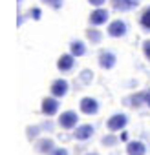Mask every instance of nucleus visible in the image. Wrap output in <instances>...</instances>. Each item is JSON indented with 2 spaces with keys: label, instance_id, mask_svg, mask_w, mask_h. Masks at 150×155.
Returning a JSON list of instances; mask_svg holds the SVG:
<instances>
[{
  "label": "nucleus",
  "instance_id": "f257e3e1",
  "mask_svg": "<svg viewBox=\"0 0 150 155\" xmlns=\"http://www.w3.org/2000/svg\"><path fill=\"white\" fill-rule=\"evenodd\" d=\"M126 122H128L126 115L117 113V115H112V117L108 119L106 126H108V130H110V131H119V130H123V128L126 126Z\"/></svg>",
  "mask_w": 150,
  "mask_h": 155
},
{
  "label": "nucleus",
  "instance_id": "f03ea898",
  "mask_svg": "<svg viewBox=\"0 0 150 155\" xmlns=\"http://www.w3.org/2000/svg\"><path fill=\"white\" fill-rule=\"evenodd\" d=\"M77 120H79V117H77V113H75V111H64L59 117V124L64 130H71L75 124H77Z\"/></svg>",
  "mask_w": 150,
  "mask_h": 155
},
{
  "label": "nucleus",
  "instance_id": "7ed1b4c3",
  "mask_svg": "<svg viewBox=\"0 0 150 155\" xmlns=\"http://www.w3.org/2000/svg\"><path fill=\"white\" fill-rule=\"evenodd\" d=\"M57 111H59V101H57V97H46L42 101V113L48 115V117H51Z\"/></svg>",
  "mask_w": 150,
  "mask_h": 155
},
{
  "label": "nucleus",
  "instance_id": "20e7f679",
  "mask_svg": "<svg viewBox=\"0 0 150 155\" xmlns=\"http://www.w3.org/2000/svg\"><path fill=\"white\" fill-rule=\"evenodd\" d=\"M68 88H70V86H68V82H66L64 79H59V81H55V82L51 84V88H49V90H51V95H53V97L62 99V97L68 93Z\"/></svg>",
  "mask_w": 150,
  "mask_h": 155
},
{
  "label": "nucleus",
  "instance_id": "39448f33",
  "mask_svg": "<svg viewBox=\"0 0 150 155\" xmlns=\"http://www.w3.org/2000/svg\"><path fill=\"white\" fill-rule=\"evenodd\" d=\"M97 110H99V104H97L95 99L84 97V99L81 101V111H83V113H86V115H95Z\"/></svg>",
  "mask_w": 150,
  "mask_h": 155
},
{
  "label": "nucleus",
  "instance_id": "423d86ee",
  "mask_svg": "<svg viewBox=\"0 0 150 155\" xmlns=\"http://www.w3.org/2000/svg\"><path fill=\"white\" fill-rule=\"evenodd\" d=\"M108 35L110 37H124L126 35V24L123 20H114L108 26Z\"/></svg>",
  "mask_w": 150,
  "mask_h": 155
},
{
  "label": "nucleus",
  "instance_id": "0eeeda50",
  "mask_svg": "<svg viewBox=\"0 0 150 155\" xmlns=\"http://www.w3.org/2000/svg\"><path fill=\"white\" fill-rule=\"evenodd\" d=\"M94 131H95V128L92 124H83V126H79L77 130H75L73 137L77 139V140H86V139H90L94 135Z\"/></svg>",
  "mask_w": 150,
  "mask_h": 155
},
{
  "label": "nucleus",
  "instance_id": "6e6552de",
  "mask_svg": "<svg viewBox=\"0 0 150 155\" xmlns=\"http://www.w3.org/2000/svg\"><path fill=\"white\" fill-rule=\"evenodd\" d=\"M112 6L117 11H130L139 6V0H112Z\"/></svg>",
  "mask_w": 150,
  "mask_h": 155
},
{
  "label": "nucleus",
  "instance_id": "1a4fd4ad",
  "mask_svg": "<svg viewBox=\"0 0 150 155\" xmlns=\"http://www.w3.org/2000/svg\"><path fill=\"white\" fill-rule=\"evenodd\" d=\"M99 64H101V68H104V69L114 68V66H115V55L110 53V51H103V53L99 55Z\"/></svg>",
  "mask_w": 150,
  "mask_h": 155
},
{
  "label": "nucleus",
  "instance_id": "9d476101",
  "mask_svg": "<svg viewBox=\"0 0 150 155\" xmlns=\"http://www.w3.org/2000/svg\"><path fill=\"white\" fill-rule=\"evenodd\" d=\"M73 64H75V58H73V55H71V53H66V55H62V57L59 58V62H57V68H59L60 71H70V69L73 68Z\"/></svg>",
  "mask_w": 150,
  "mask_h": 155
},
{
  "label": "nucleus",
  "instance_id": "9b49d317",
  "mask_svg": "<svg viewBox=\"0 0 150 155\" xmlns=\"http://www.w3.org/2000/svg\"><path fill=\"white\" fill-rule=\"evenodd\" d=\"M126 151H128V155H145L146 146L141 140H132L126 144Z\"/></svg>",
  "mask_w": 150,
  "mask_h": 155
},
{
  "label": "nucleus",
  "instance_id": "f8f14e48",
  "mask_svg": "<svg viewBox=\"0 0 150 155\" xmlns=\"http://www.w3.org/2000/svg\"><path fill=\"white\" fill-rule=\"evenodd\" d=\"M108 20V11L106 9H95L92 15H90V22L94 26H101Z\"/></svg>",
  "mask_w": 150,
  "mask_h": 155
},
{
  "label": "nucleus",
  "instance_id": "ddd939ff",
  "mask_svg": "<svg viewBox=\"0 0 150 155\" xmlns=\"http://www.w3.org/2000/svg\"><path fill=\"white\" fill-rule=\"evenodd\" d=\"M70 49H71V55H73V57H83V55L86 53V48H84V44H83L81 40H73V42L70 44Z\"/></svg>",
  "mask_w": 150,
  "mask_h": 155
},
{
  "label": "nucleus",
  "instance_id": "4468645a",
  "mask_svg": "<svg viewBox=\"0 0 150 155\" xmlns=\"http://www.w3.org/2000/svg\"><path fill=\"white\" fill-rule=\"evenodd\" d=\"M37 150L42 151V153H48V151H53V150H55V144H53L51 139H42V140H39Z\"/></svg>",
  "mask_w": 150,
  "mask_h": 155
},
{
  "label": "nucleus",
  "instance_id": "2eb2a0df",
  "mask_svg": "<svg viewBox=\"0 0 150 155\" xmlns=\"http://www.w3.org/2000/svg\"><path fill=\"white\" fill-rule=\"evenodd\" d=\"M86 35H88V38H90L94 44H99V42H101V33H99L97 29H88Z\"/></svg>",
  "mask_w": 150,
  "mask_h": 155
},
{
  "label": "nucleus",
  "instance_id": "dca6fc26",
  "mask_svg": "<svg viewBox=\"0 0 150 155\" xmlns=\"http://www.w3.org/2000/svg\"><path fill=\"white\" fill-rule=\"evenodd\" d=\"M141 26H143L145 29H150V8L145 9V13L141 15Z\"/></svg>",
  "mask_w": 150,
  "mask_h": 155
},
{
  "label": "nucleus",
  "instance_id": "f3484780",
  "mask_svg": "<svg viewBox=\"0 0 150 155\" xmlns=\"http://www.w3.org/2000/svg\"><path fill=\"white\" fill-rule=\"evenodd\" d=\"M145 99H146V93H141V95H135V97H132V99H130V101H132L130 104L137 108V106H141V101H145Z\"/></svg>",
  "mask_w": 150,
  "mask_h": 155
},
{
  "label": "nucleus",
  "instance_id": "a211bd4d",
  "mask_svg": "<svg viewBox=\"0 0 150 155\" xmlns=\"http://www.w3.org/2000/svg\"><path fill=\"white\" fill-rule=\"evenodd\" d=\"M44 4H48V6H51L53 9H60L62 8V0H42Z\"/></svg>",
  "mask_w": 150,
  "mask_h": 155
},
{
  "label": "nucleus",
  "instance_id": "6ab92c4d",
  "mask_svg": "<svg viewBox=\"0 0 150 155\" xmlns=\"http://www.w3.org/2000/svg\"><path fill=\"white\" fill-rule=\"evenodd\" d=\"M115 142H117V139H115V137H112V135H108V137H104V139H103V144H104V146H114Z\"/></svg>",
  "mask_w": 150,
  "mask_h": 155
},
{
  "label": "nucleus",
  "instance_id": "aec40b11",
  "mask_svg": "<svg viewBox=\"0 0 150 155\" xmlns=\"http://www.w3.org/2000/svg\"><path fill=\"white\" fill-rule=\"evenodd\" d=\"M143 51H145V57L150 60V40H146V42L143 44Z\"/></svg>",
  "mask_w": 150,
  "mask_h": 155
},
{
  "label": "nucleus",
  "instance_id": "412c9836",
  "mask_svg": "<svg viewBox=\"0 0 150 155\" xmlns=\"http://www.w3.org/2000/svg\"><path fill=\"white\" fill-rule=\"evenodd\" d=\"M92 77H94V75H92V71H90V69L83 71V81H84V82H90V81H92Z\"/></svg>",
  "mask_w": 150,
  "mask_h": 155
},
{
  "label": "nucleus",
  "instance_id": "4be33fe9",
  "mask_svg": "<svg viewBox=\"0 0 150 155\" xmlns=\"http://www.w3.org/2000/svg\"><path fill=\"white\" fill-rule=\"evenodd\" d=\"M40 15H42V13H40V9H39V8H33V9H31V17H33L35 20H39V18H40Z\"/></svg>",
  "mask_w": 150,
  "mask_h": 155
},
{
  "label": "nucleus",
  "instance_id": "5701e85b",
  "mask_svg": "<svg viewBox=\"0 0 150 155\" xmlns=\"http://www.w3.org/2000/svg\"><path fill=\"white\" fill-rule=\"evenodd\" d=\"M37 133H39V128H37V126H35V128H31V126L28 128V137H29V139H31V137H35Z\"/></svg>",
  "mask_w": 150,
  "mask_h": 155
},
{
  "label": "nucleus",
  "instance_id": "b1692460",
  "mask_svg": "<svg viewBox=\"0 0 150 155\" xmlns=\"http://www.w3.org/2000/svg\"><path fill=\"white\" fill-rule=\"evenodd\" d=\"M53 155H68V151L64 148H57V150H53Z\"/></svg>",
  "mask_w": 150,
  "mask_h": 155
},
{
  "label": "nucleus",
  "instance_id": "393cba45",
  "mask_svg": "<svg viewBox=\"0 0 150 155\" xmlns=\"http://www.w3.org/2000/svg\"><path fill=\"white\" fill-rule=\"evenodd\" d=\"M88 2H90L92 6H97V8H99V6H103V4L106 2V0H88Z\"/></svg>",
  "mask_w": 150,
  "mask_h": 155
},
{
  "label": "nucleus",
  "instance_id": "a878e982",
  "mask_svg": "<svg viewBox=\"0 0 150 155\" xmlns=\"http://www.w3.org/2000/svg\"><path fill=\"white\" fill-rule=\"evenodd\" d=\"M145 102L150 106V91H146V99H145Z\"/></svg>",
  "mask_w": 150,
  "mask_h": 155
},
{
  "label": "nucleus",
  "instance_id": "bb28decb",
  "mask_svg": "<svg viewBox=\"0 0 150 155\" xmlns=\"http://www.w3.org/2000/svg\"><path fill=\"white\" fill-rule=\"evenodd\" d=\"M88 155H97V153H88Z\"/></svg>",
  "mask_w": 150,
  "mask_h": 155
},
{
  "label": "nucleus",
  "instance_id": "cd10ccee",
  "mask_svg": "<svg viewBox=\"0 0 150 155\" xmlns=\"http://www.w3.org/2000/svg\"><path fill=\"white\" fill-rule=\"evenodd\" d=\"M19 2H20V0H19Z\"/></svg>",
  "mask_w": 150,
  "mask_h": 155
}]
</instances>
